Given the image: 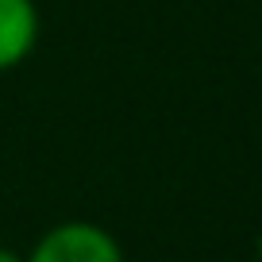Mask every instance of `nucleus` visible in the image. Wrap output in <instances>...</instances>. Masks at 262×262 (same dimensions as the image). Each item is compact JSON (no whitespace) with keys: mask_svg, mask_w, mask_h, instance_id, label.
I'll return each mask as SVG.
<instances>
[{"mask_svg":"<svg viewBox=\"0 0 262 262\" xmlns=\"http://www.w3.org/2000/svg\"><path fill=\"white\" fill-rule=\"evenodd\" d=\"M39 42V8L35 0H0V74L31 58Z\"/></svg>","mask_w":262,"mask_h":262,"instance_id":"2","label":"nucleus"},{"mask_svg":"<svg viewBox=\"0 0 262 262\" xmlns=\"http://www.w3.org/2000/svg\"><path fill=\"white\" fill-rule=\"evenodd\" d=\"M24 262H123V251L112 231L89 220L54 224Z\"/></svg>","mask_w":262,"mask_h":262,"instance_id":"1","label":"nucleus"},{"mask_svg":"<svg viewBox=\"0 0 262 262\" xmlns=\"http://www.w3.org/2000/svg\"><path fill=\"white\" fill-rule=\"evenodd\" d=\"M0 262H24L16 251H8V247H0Z\"/></svg>","mask_w":262,"mask_h":262,"instance_id":"3","label":"nucleus"},{"mask_svg":"<svg viewBox=\"0 0 262 262\" xmlns=\"http://www.w3.org/2000/svg\"><path fill=\"white\" fill-rule=\"evenodd\" d=\"M254 251H258V262H262V235H258V243H254Z\"/></svg>","mask_w":262,"mask_h":262,"instance_id":"4","label":"nucleus"}]
</instances>
